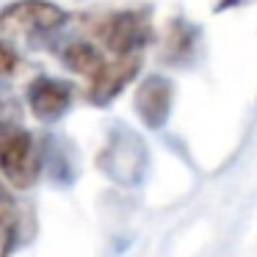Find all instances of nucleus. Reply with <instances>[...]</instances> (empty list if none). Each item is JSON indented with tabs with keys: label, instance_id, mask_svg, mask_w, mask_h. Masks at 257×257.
<instances>
[{
	"label": "nucleus",
	"instance_id": "f257e3e1",
	"mask_svg": "<svg viewBox=\"0 0 257 257\" xmlns=\"http://www.w3.org/2000/svg\"><path fill=\"white\" fill-rule=\"evenodd\" d=\"M67 12L47 0H14L0 12V39L42 42L50 34L61 31Z\"/></svg>",
	"mask_w": 257,
	"mask_h": 257
},
{
	"label": "nucleus",
	"instance_id": "f03ea898",
	"mask_svg": "<svg viewBox=\"0 0 257 257\" xmlns=\"http://www.w3.org/2000/svg\"><path fill=\"white\" fill-rule=\"evenodd\" d=\"M0 174L17 191L31 188L42 174V152L36 139L14 122H0Z\"/></svg>",
	"mask_w": 257,
	"mask_h": 257
},
{
	"label": "nucleus",
	"instance_id": "7ed1b4c3",
	"mask_svg": "<svg viewBox=\"0 0 257 257\" xmlns=\"http://www.w3.org/2000/svg\"><path fill=\"white\" fill-rule=\"evenodd\" d=\"M97 39L113 56H139L152 42L150 12H144V9H124V12L108 14L97 25Z\"/></svg>",
	"mask_w": 257,
	"mask_h": 257
},
{
	"label": "nucleus",
	"instance_id": "20e7f679",
	"mask_svg": "<svg viewBox=\"0 0 257 257\" xmlns=\"http://www.w3.org/2000/svg\"><path fill=\"white\" fill-rule=\"evenodd\" d=\"M141 69L139 56H113L111 61L105 58L100 69L89 78V102L91 105H108L124 91V86H130L136 80Z\"/></svg>",
	"mask_w": 257,
	"mask_h": 257
},
{
	"label": "nucleus",
	"instance_id": "39448f33",
	"mask_svg": "<svg viewBox=\"0 0 257 257\" xmlns=\"http://www.w3.org/2000/svg\"><path fill=\"white\" fill-rule=\"evenodd\" d=\"M136 113L150 130H161L174 108V83L163 75H150L136 89Z\"/></svg>",
	"mask_w": 257,
	"mask_h": 257
},
{
	"label": "nucleus",
	"instance_id": "423d86ee",
	"mask_svg": "<svg viewBox=\"0 0 257 257\" xmlns=\"http://www.w3.org/2000/svg\"><path fill=\"white\" fill-rule=\"evenodd\" d=\"M72 97H75L72 86H69L67 80L47 78V75L34 78L28 86V108H31V113L45 124L58 122V119L69 111Z\"/></svg>",
	"mask_w": 257,
	"mask_h": 257
},
{
	"label": "nucleus",
	"instance_id": "0eeeda50",
	"mask_svg": "<svg viewBox=\"0 0 257 257\" xmlns=\"http://www.w3.org/2000/svg\"><path fill=\"white\" fill-rule=\"evenodd\" d=\"M61 64L67 69H72L75 75L91 78V75L105 64V56H102L100 47H94L91 42H69L61 50Z\"/></svg>",
	"mask_w": 257,
	"mask_h": 257
},
{
	"label": "nucleus",
	"instance_id": "6e6552de",
	"mask_svg": "<svg viewBox=\"0 0 257 257\" xmlns=\"http://www.w3.org/2000/svg\"><path fill=\"white\" fill-rule=\"evenodd\" d=\"M166 47H169V58H172V61H180L183 56H188V53L194 50V31L185 23H174L172 31H169Z\"/></svg>",
	"mask_w": 257,
	"mask_h": 257
},
{
	"label": "nucleus",
	"instance_id": "1a4fd4ad",
	"mask_svg": "<svg viewBox=\"0 0 257 257\" xmlns=\"http://www.w3.org/2000/svg\"><path fill=\"white\" fill-rule=\"evenodd\" d=\"M23 72V58L9 39H0V80H12Z\"/></svg>",
	"mask_w": 257,
	"mask_h": 257
},
{
	"label": "nucleus",
	"instance_id": "9d476101",
	"mask_svg": "<svg viewBox=\"0 0 257 257\" xmlns=\"http://www.w3.org/2000/svg\"><path fill=\"white\" fill-rule=\"evenodd\" d=\"M17 221H0V257H9L17 240Z\"/></svg>",
	"mask_w": 257,
	"mask_h": 257
}]
</instances>
